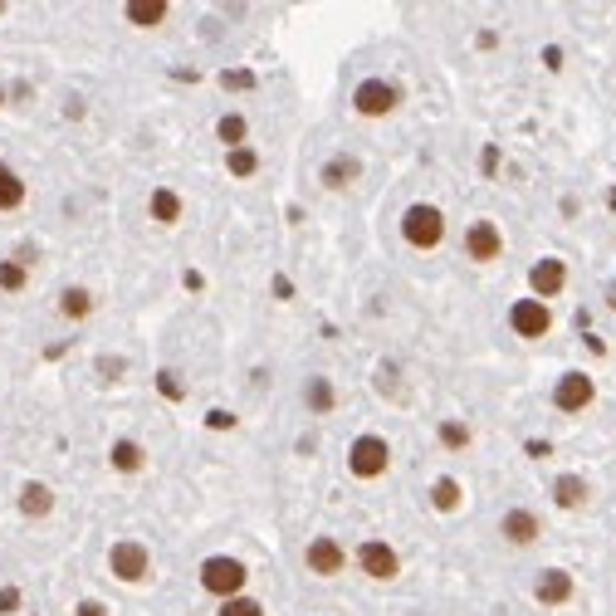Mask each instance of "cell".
Wrapping results in <instances>:
<instances>
[{
    "label": "cell",
    "mask_w": 616,
    "mask_h": 616,
    "mask_svg": "<svg viewBox=\"0 0 616 616\" xmlns=\"http://www.w3.org/2000/svg\"><path fill=\"white\" fill-rule=\"evenodd\" d=\"M402 235H406V245H416V250H436L441 240H445V215H441V205H431V201L406 205Z\"/></svg>",
    "instance_id": "1"
},
{
    "label": "cell",
    "mask_w": 616,
    "mask_h": 616,
    "mask_svg": "<svg viewBox=\"0 0 616 616\" xmlns=\"http://www.w3.org/2000/svg\"><path fill=\"white\" fill-rule=\"evenodd\" d=\"M245 583H250V573H245V563H240V558L215 553V558L201 563V587L211 592V597H221V602L240 597V592H245Z\"/></svg>",
    "instance_id": "2"
},
{
    "label": "cell",
    "mask_w": 616,
    "mask_h": 616,
    "mask_svg": "<svg viewBox=\"0 0 616 616\" xmlns=\"http://www.w3.org/2000/svg\"><path fill=\"white\" fill-rule=\"evenodd\" d=\"M108 573L118 577V583H147L152 577V553L142 548V543H113V553H108Z\"/></svg>",
    "instance_id": "3"
},
{
    "label": "cell",
    "mask_w": 616,
    "mask_h": 616,
    "mask_svg": "<svg viewBox=\"0 0 616 616\" xmlns=\"http://www.w3.org/2000/svg\"><path fill=\"white\" fill-rule=\"evenodd\" d=\"M386 465H392V445L382 436H357L353 450H347V469L357 479H377V475H386Z\"/></svg>",
    "instance_id": "4"
},
{
    "label": "cell",
    "mask_w": 616,
    "mask_h": 616,
    "mask_svg": "<svg viewBox=\"0 0 616 616\" xmlns=\"http://www.w3.org/2000/svg\"><path fill=\"white\" fill-rule=\"evenodd\" d=\"M592 396H597V382H592L587 372H563L558 386H553V406H558L563 416H577V411H587Z\"/></svg>",
    "instance_id": "5"
},
{
    "label": "cell",
    "mask_w": 616,
    "mask_h": 616,
    "mask_svg": "<svg viewBox=\"0 0 616 616\" xmlns=\"http://www.w3.org/2000/svg\"><path fill=\"white\" fill-rule=\"evenodd\" d=\"M396 99H402V93H396V83H386V79H362L357 83V93H353V108L362 118H386L396 108Z\"/></svg>",
    "instance_id": "6"
},
{
    "label": "cell",
    "mask_w": 616,
    "mask_h": 616,
    "mask_svg": "<svg viewBox=\"0 0 616 616\" xmlns=\"http://www.w3.org/2000/svg\"><path fill=\"white\" fill-rule=\"evenodd\" d=\"M509 328H514L518 337H548L553 313H548V304H543V299H518V304L509 308Z\"/></svg>",
    "instance_id": "7"
},
{
    "label": "cell",
    "mask_w": 616,
    "mask_h": 616,
    "mask_svg": "<svg viewBox=\"0 0 616 616\" xmlns=\"http://www.w3.org/2000/svg\"><path fill=\"white\" fill-rule=\"evenodd\" d=\"M357 563H362V573L377 577V583H392V577L402 573L396 548H392V543H382V538H367V543H362V548H357Z\"/></svg>",
    "instance_id": "8"
},
{
    "label": "cell",
    "mask_w": 616,
    "mask_h": 616,
    "mask_svg": "<svg viewBox=\"0 0 616 616\" xmlns=\"http://www.w3.org/2000/svg\"><path fill=\"white\" fill-rule=\"evenodd\" d=\"M304 563H308V573H313V577H337V573H343V563H347V553H343V543H337V538L318 534V538L308 543Z\"/></svg>",
    "instance_id": "9"
},
{
    "label": "cell",
    "mask_w": 616,
    "mask_h": 616,
    "mask_svg": "<svg viewBox=\"0 0 616 616\" xmlns=\"http://www.w3.org/2000/svg\"><path fill=\"white\" fill-rule=\"evenodd\" d=\"M465 255L475 260V264H489V260H499L504 255V235H499V225L494 221H475L465 231Z\"/></svg>",
    "instance_id": "10"
},
{
    "label": "cell",
    "mask_w": 616,
    "mask_h": 616,
    "mask_svg": "<svg viewBox=\"0 0 616 616\" xmlns=\"http://www.w3.org/2000/svg\"><path fill=\"white\" fill-rule=\"evenodd\" d=\"M528 289H534V299H553L567 289V264L558 255H543L534 270H528Z\"/></svg>",
    "instance_id": "11"
},
{
    "label": "cell",
    "mask_w": 616,
    "mask_h": 616,
    "mask_svg": "<svg viewBox=\"0 0 616 616\" xmlns=\"http://www.w3.org/2000/svg\"><path fill=\"white\" fill-rule=\"evenodd\" d=\"M534 597L543 607H563L567 597H573V573H563V567H543L534 577Z\"/></svg>",
    "instance_id": "12"
},
{
    "label": "cell",
    "mask_w": 616,
    "mask_h": 616,
    "mask_svg": "<svg viewBox=\"0 0 616 616\" xmlns=\"http://www.w3.org/2000/svg\"><path fill=\"white\" fill-rule=\"evenodd\" d=\"M499 534H504V543H514V548H528V543H538V514H528V509H509L499 518Z\"/></svg>",
    "instance_id": "13"
},
{
    "label": "cell",
    "mask_w": 616,
    "mask_h": 616,
    "mask_svg": "<svg viewBox=\"0 0 616 616\" xmlns=\"http://www.w3.org/2000/svg\"><path fill=\"white\" fill-rule=\"evenodd\" d=\"M553 504H558V509H583L587 504V479L583 475H558L553 479Z\"/></svg>",
    "instance_id": "14"
},
{
    "label": "cell",
    "mask_w": 616,
    "mask_h": 616,
    "mask_svg": "<svg viewBox=\"0 0 616 616\" xmlns=\"http://www.w3.org/2000/svg\"><path fill=\"white\" fill-rule=\"evenodd\" d=\"M50 509H54V489L40 485V479H30V485L20 489V514H25V518H44Z\"/></svg>",
    "instance_id": "15"
},
{
    "label": "cell",
    "mask_w": 616,
    "mask_h": 616,
    "mask_svg": "<svg viewBox=\"0 0 616 616\" xmlns=\"http://www.w3.org/2000/svg\"><path fill=\"white\" fill-rule=\"evenodd\" d=\"M108 460H113L118 475H137L142 465H147V455H142L137 441H113V450H108Z\"/></svg>",
    "instance_id": "16"
},
{
    "label": "cell",
    "mask_w": 616,
    "mask_h": 616,
    "mask_svg": "<svg viewBox=\"0 0 616 616\" xmlns=\"http://www.w3.org/2000/svg\"><path fill=\"white\" fill-rule=\"evenodd\" d=\"M147 211H152L156 225H176L181 221V196H176V191H166V186H156L152 201H147Z\"/></svg>",
    "instance_id": "17"
},
{
    "label": "cell",
    "mask_w": 616,
    "mask_h": 616,
    "mask_svg": "<svg viewBox=\"0 0 616 616\" xmlns=\"http://www.w3.org/2000/svg\"><path fill=\"white\" fill-rule=\"evenodd\" d=\"M333 402H337V392H333V382H328V377H308V382H304V406H308V411L328 416Z\"/></svg>",
    "instance_id": "18"
},
{
    "label": "cell",
    "mask_w": 616,
    "mask_h": 616,
    "mask_svg": "<svg viewBox=\"0 0 616 616\" xmlns=\"http://www.w3.org/2000/svg\"><path fill=\"white\" fill-rule=\"evenodd\" d=\"M357 172H362V162H357V156H333V162L323 166V186L343 191L347 181H357Z\"/></svg>",
    "instance_id": "19"
},
{
    "label": "cell",
    "mask_w": 616,
    "mask_h": 616,
    "mask_svg": "<svg viewBox=\"0 0 616 616\" xmlns=\"http://www.w3.org/2000/svg\"><path fill=\"white\" fill-rule=\"evenodd\" d=\"M128 20H132V25H142V30L162 25V20H166V0H128Z\"/></svg>",
    "instance_id": "20"
},
{
    "label": "cell",
    "mask_w": 616,
    "mask_h": 616,
    "mask_svg": "<svg viewBox=\"0 0 616 616\" xmlns=\"http://www.w3.org/2000/svg\"><path fill=\"white\" fill-rule=\"evenodd\" d=\"M59 313H64V318H89L93 313V294L89 289H64V294H59Z\"/></svg>",
    "instance_id": "21"
},
{
    "label": "cell",
    "mask_w": 616,
    "mask_h": 616,
    "mask_svg": "<svg viewBox=\"0 0 616 616\" xmlns=\"http://www.w3.org/2000/svg\"><path fill=\"white\" fill-rule=\"evenodd\" d=\"M460 499H465V494H460V485H455L450 475H441L436 485H431V504H436L441 514H455V509H460Z\"/></svg>",
    "instance_id": "22"
},
{
    "label": "cell",
    "mask_w": 616,
    "mask_h": 616,
    "mask_svg": "<svg viewBox=\"0 0 616 616\" xmlns=\"http://www.w3.org/2000/svg\"><path fill=\"white\" fill-rule=\"evenodd\" d=\"M215 137H221L225 142V147H245V137H250V123H245V118H240V113H225L221 118V123H215Z\"/></svg>",
    "instance_id": "23"
},
{
    "label": "cell",
    "mask_w": 616,
    "mask_h": 616,
    "mask_svg": "<svg viewBox=\"0 0 616 616\" xmlns=\"http://www.w3.org/2000/svg\"><path fill=\"white\" fill-rule=\"evenodd\" d=\"M20 201H25V181H20L5 162H0V211H15Z\"/></svg>",
    "instance_id": "24"
},
{
    "label": "cell",
    "mask_w": 616,
    "mask_h": 616,
    "mask_svg": "<svg viewBox=\"0 0 616 616\" xmlns=\"http://www.w3.org/2000/svg\"><path fill=\"white\" fill-rule=\"evenodd\" d=\"M225 172H231V176H255V172H260L255 147H235V152H225Z\"/></svg>",
    "instance_id": "25"
},
{
    "label": "cell",
    "mask_w": 616,
    "mask_h": 616,
    "mask_svg": "<svg viewBox=\"0 0 616 616\" xmlns=\"http://www.w3.org/2000/svg\"><path fill=\"white\" fill-rule=\"evenodd\" d=\"M25 280H30V270L20 260H0V289H5V294H20Z\"/></svg>",
    "instance_id": "26"
},
{
    "label": "cell",
    "mask_w": 616,
    "mask_h": 616,
    "mask_svg": "<svg viewBox=\"0 0 616 616\" xmlns=\"http://www.w3.org/2000/svg\"><path fill=\"white\" fill-rule=\"evenodd\" d=\"M441 445L465 450V445H469V426H460V421H445V426H441Z\"/></svg>",
    "instance_id": "27"
},
{
    "label": "cell",
    "mask_w": 616,
    "mask_h": 616,
    "mask_svg": "<svg viewBox=\"0 0 616 616\" xmlns=\"http://www.w3.org/2000/svg\"><path fill=\"white\" fill-rule=\"evenodd\" d=\"M156 392H162L166 402H181V396H186V382H181L176 372H156Z\"/></svg>",
    "instance_id": "28"
},
{
    "label": "cell",
    "mask_w": 616,
    "mask_h": 616,
    "mask_svg": "<svg viewBox=\"0 0 616 616\" xmlns=\"http://www.w3.org/2000/svg\"><path fill=\"white\" fill-rule=\"evenodd\" d=\"M221 616H264V607H260L255 597H231V602L221 607Z\"/></svg>",
    "instance_id": "29"
},
{
    "label": "cell",
    "mask_w": 616,
    "mask_h": 616,
    "mask_svg": "<svg viewBox=\"0 0 616 616\" xmlns=\"http://www.w3.org/2000/svg\"><path fill=\"white\" fill-rule=\"evenodd\" d=\"M221 83H225V89H235V93H245V89H255V74H250V69H225Z\"/></svg>",
    "instance_id": "30"
},
{
    "label": "cell",
    "mask_w": 616,
    "mask_h": 616,
    "mask_svg": "<svg viewBox=\"0 0 616 616\" xmlns=\"http://www.w3.org/2000/svg\"><path fill=\"white\" fill-rule=\"evenodd\" d=\"M479 172H485V176H494V172H499V147H494V142H489L485 152H479Z\"/></svg>",
    "instance_id": "31"
},
{
    "label": "cell",
    "mask_w": 616,
    "mask_h": 616,
    "mask_svg": "<svg viewBox=\"0 0 616 616\" xmlns=\"http://www.w3.org/2000/svg\"><path fill=\"white\" fill-rule=\"evenodd\" d=\"M10 611H20V592L15 587H0V616H10Z\"/></svg>",
    "instance_id": "32"
},
{
    "label": "cell",
    "mask_w": 616,
    "mask_h": 616,
    "mask_svg": "<svg viewBox=\"0 0 616 616\" xmlns=\"http://www.w3.org/2000/svg\"><path fill=\"white\" fill-rule=\"evenodd\" d=\"M205 426H211V431H231L235 416H231V411H211V416H205Z\"/></svg>",
    "instance_id": "33"
},
{
    "label": "cell",
    "mask_w": 616,
    "mask_h": 616,
    "mask_svg": "<svg viewBox=\"0 0 616 616\" xmlns=\"http://www.w3.org/2000/svg\"><path fill=\"white\" fill-rule=\"evenodd\" d=\"M99 372H103V377H118V372H123V357H103Z\"/></svg>",
    "instance_id": "34"
},
{
    "label": "cell",
    "mask_w": 616,
    "mask_h": 616,
    "mask_svg": "<svg viewBox=\"0 0 616 616\" xmlns=\"http://www.w3.org/2000/svg\"><path fill=\"white\" fill-rule=\"evenodd\" d=\"M543 64H548V69H563V50H558V44H548V50H543Z\"/></svg>",
    "instance_id": "35"
},
{
    "label": "cell",
    "mask_w": 616,
    "mask_h": 616,
    "mask_svg": "<svg viewBox=\"0 0 616 616\" xmlns=\"http://www.w3.org/2000/svg\"><path fill=\"white\" fill-rule=\"evenodd\" d=\"M79 616H108L103 602H79Z\"/></svg>",
    "instance_id": "36"
},
{
    "label": "cell",
    "mask_w": 616,
    "mask_h": 616,
    "mask_svg": "<svg viewBox=\"0 0 616 616\" xmlns=\"http://www.w3.org/2000/svg\"><path fill=\"white\" fill-rule=\"evenodd\" d=\"M274 294H280V299H294V284H289L284 274H280V280H274Z\"/></svg>",
    "instance_id": "37"
},
{
    "label": "cell",
    "mask_w": 616,
    "mask_h": 616,
    "mask_svg": "<svg viewBox=\"0 0 616 616\" xmlns=\"http://www.w3.org/2000/svg\"><path fill=\"white\" fill-rule=\"evenodd\" d=\"M602 299H607V308H611V313H616V280H611V284H607V294H602Z\"/></svg>",
    "instance_id": "38"
},
{
    "label": "cell",
    "mask_w": 616,
    "mask_h": 616,
    "mask_svg": "<svg viewBox=\"0 0 616 616\" xmlns=\"http://www.w3.org/2000/svg\"><path fill=\"white\" fill-rule=\"evenodd\" d=\"M0 108H5V89H0Z\"/></svg>",
    "instance_id": "39"
},
{
    "label": "cell",
    "mask_w": 616,
    "mask_h": 616,
    "mask_svg": "<svg viewBox=\"0 0 616 616\" xmlns=\"http://www.w3.org/2000/svg\"><path fill=\"white\" fill-rule=\"evenodd\" d=\"M406 616H421V611H406Z\"/></svg>",
    "instance_id": "40"
}]
</instances>
